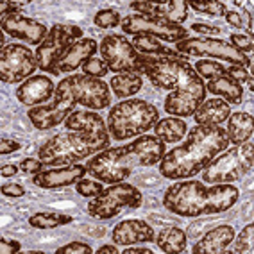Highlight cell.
<instances>
[{"instance_id":"46","label":"cell","mask_w":254,"mask_h":254,"mask_svg":"<svg viewBox=\"0 0 254 254\" xmlns=\"http://www.w3.org/2000/svg\"><path fill=\"white\" fill-rule=\"evenodd\" d=\"M224 18H226V22L229 23L231 27H236V29L245 27L244 18H242V13H238V11H226Z\"/></svg>"},{"instance_id":"39","label":"cell","mask_w":254,"mask_h":254,"mask_svg":"<svg viewBox=\"0 0 254 254\" xmlns=\"http://www.w3.org/2000/svg\"><path fill=\"white\" fill-rule=\"evenodd\" d=\"M56 253L58 254H91L93 249H91L88 244H84V242H70V244L59 247Z\"/></svg>"},{"instance_id":"13","label":"cell","mask_w":254,"mask_h":254,"mask_svg":"<svg viewBox=\"0 0 254 254\" xmlns=\"http://www.w3.org/2000/svg\"><path fill=\"white\" fill-rule=\"evenodd\" d=\"M38 68L36 54L22 43H11L2 47L0 52V79L5 84H18L32 77Z\"/></svg>"},{"instance_id":"18","label":"cell","mask_w":254,"mask_h":254,"mask_svg":"<svg viewBox=\"0 0 254 254\" xmlns=\"http://www.w3.org/2000/svg\"><path fill=\"white\" fill-rule=\"evenodd\" d=\"M88 170L84 165H68V167L54 168V170H43V172L32 176V185L45 190H56L63 186L75 185L81 181L82 177H86Z\"/></svg>"},{"instance_id":"31","label":"cell","mask_w":254,"mask_h":254,"mask_svg":"<svg viewBox=\"0 0 254 254\" xmlns=\"http://www.w3.org/2000/svg\"><path fill=\"white\" fill-rule=\"evenodd\" d=\"M131 43L138 54H143V56H159V54H163V50H165L161 40H158V38H154V36H147V34L134 36Z\"/></svg>"},{"instance_id":"11","label":"cell","mask_w":254,"mask_h":254,"mask_svg":"<svg viewBox=\"0 0 254 254\" xmlns=\"http://www.w3.org/2000/svg\"><path fill=\"white\" fill-rule=\"evenodd\" d=\"M176 50L185 58L190 56H206L211 59H220V61H227L229 64H236V66H244L249 68L251 59L249 56L242 54L236 49H233L227 41L218 40V38H185V40L177 41Z\"/></svg>"},{"instance_id":"37","label":"cell","mask_w":254,"mask_h":254,"mask_svg":"<svg viewBox=\"0 0 254 254\" xmlns=\"http://www.w3.org/2000/svg\"><path fill=\"white\" fill-rule=\"evenodd\" d=\"M81 70L84 75H88V77H95V79H102L106 73L109 72L108 64L99 58H90L88 61H84Z\"/></svg>"},{"instance_id":"9","label":"cell","mask_w":254,"mask_h":254,"mask_svg":"<svg viewBox=\"0 0 254 254\" xmlns=\"http://www.w3.org/2000/svg\"><path fill=\"white\" fill-rule=\"evenodd\" d=\"M143 204V193L134 185L115 183L109 188H104L100 195L93 197L88 202V213L99 220H109L117 217L124 208L138 209Z\"/></svg>"},{"instance_id":"2","label":"cell","mask_w":254,"mask_h":254,"mask_svg":"<svg viewBox=\"0 0 254 254\" xmlns=\"http://www.w3.org/2000/svg\"><path fill=\"white\" fill-rule=\"evenodd\" d=\"M226 129L218 126H195L188 131L181 145L174 147L159 161L161 176L172 181H181L197 176L217 154L227 149Z\"/></svg>"},{"instance_id":"5","label":"cell","mask_w":254,"mask_h":254,"mask_svg":"<svg viewBox=\"0 0 254 254\" xmlns=\"http://www.w3.org/2000/svg\"><path fill=\"white\" fill-rule=\"evenodd\" d=\"M109 143H111L109 131H68L45 141L38 150V159L45 163V167H68L106 150Z\"/></svg>"},{"instance_id":"36","label":"cell","mask_w":254,"mask_h":254,"mask_svg":"<svg viewBox=\"0 0 254 254\" xmlns=\"http://www.w3.org/2000/svg\"><path fill=\"white\" fill-rule=\"evenodd\" d=\"M253 242H254V226L249 224L242 229V233L238 235L235 244V249H231L233 253H253Z\"/></svg>"},{"instance_id":"33","label":"cell","mask_w":254,"mask_h":254,"mask_svg":"<svg viewBox=\"0 0 254 254\" xmlns=\"http://www.w3.org/2000/svg\"><path fill=\"white\" fill-rule=\"evenodd\" d=\"M188 7H191L197 13L208 14V16H213V18H218V16H224L226 14V4L222 2H197V0H186Z\"/></svg>"},{"instance_id":"41","label":"cell","mask_w":254,"mask_h":254,"mask_svg":"<svg viewBox=\"0 0 254 254\" xmlns=\"http://www.w3.org/2000/svg\"><path fill=\"white\" fill-rule=\"evenodd\" d=\"M20 170L25 174H32V176H36V174L43 172L45 170V163H41L38 158H27V159H23L22 163L18 165Z\"/></svg>"},{"instance_id":"48","label":"cell","mask_w":254,"mask_h":254,"mask_svg":"<svg viewBox=\"0 0 254 254\" xmlns=\"http://www.w3.org/2000/svg\"><path fill=\"white\" fill-rule=\"evenodd\" d=\"M20 170V167H16V165L9 163V165H2V170H0V176L2 177H13L16 176Z\"/></svg>"},{"instance_id":"47","label":"cell","mask_w":254,"mask_h":254,"mask_svg":"<svg viewBox=\"0 0 254 254\" xmlns=\"http://www.w3.org/2000/svg\"><path fill=\"white\" fill-rule=\"evenodd\" d=\"M9 13H22V4H16V2H4L0 14H9Z\"/></svg>"},{"instance_id":"45","label":"cell","mask_w":254,"mask_h":254,"mask_svg":"<svg viewBox=\"0 0 254 254\" xmlns=\"http://www.w3.org/2000/svg\"><path fill=\"white\" fill-rule=\"evenodd\" d=\"M20 147H22L20 141L2 138V140H0V154L5 156V154H11V152H16V150H20Z\"/></svg>"},{"instance_id":"35","label":"cell","mask_w":254,"mask_h":254,"mask_svg":"<svg viewBox=\"0 0 254 254\" xmlns=\"http://www.w3.org/2000/svg\"><path fill=\"white\" fill-rule=\"evenodd\" d=\"M93 23L100 29H111V27H118L122 23V16L120 13L115 9H100L93 18Z\"/></svg>"},{"instance_id":"24","label":"cell","mask_w":254,"mask_h":254,"mask_svg":"<svg viewBox=\"0 0 254 254\" xmlns=\"http://www.w3.org/2000/svg\"><path fill=\"white\" fill-rule=\"evenodd\" d=\"M226 122H227L226 134L229 143L242 145V143L251 140V136H253V127H254V118L251 113H244V111L231 113Z\"/></svg>"},{"instance_id":"21","label":"cell","mask_w":254,"mask_h":254,"mask_svg":"<svg viewBox=\"0 0 254 254\" xmlns=\"http://www.w3.org/2000/svg\"><path fill=\"white\" fill-rule=\"evenodd\" d=\"M235 240V229L227 224L209 229L199 242H195L191 253L193 254H231L229 245Z\"/></svg>"},{"instance_id":"34","label":"cell","mask_w":254,"mask_h":254,"mask_svg":"<svg viewBox=\"0 0 254 254\" xmlns=\"http://www.w3.org/2000/svg\"><path fill=\"white\" fill-rule=\"evenodd\" d=\"M75 190H77L79 195L86 197V199H93V197L100 195L104 191V185L97 179H86L82 177L81 181L75 183Z\"/></svg>"},{"instance_id":"10","label":"cell","mask_w":254,"mask_h":254,"mask_svg":"<svg viewBox=\"0 0 254 254\" xmlns=\"http://www.w3.org/2000/svg\"><path fill=\"white\" fill-rule=\"evenodd\" d=\"M82 31L77 25H63V23H56L52 25L47 34V38L41 41V45L36 49V61L38 68L41 72L54 73L56 64L61 61L66 50L75 43V41L82 40Z\"/></svg>"},{"instance_id":"38","label":"cell","mask_w":254,"mask_h":254,"mask_svg":"<svg viewBox=\"0 0 254 254\" xmlns=\"http://www.w3.org/2000/svg\"><path fill=\"white\" fill-rule=\"evenodd\" d=\"M229 45L233 47V49H236L238 52H242V54H247V52H253L254 49V40L253 36H247V34H231L229 36V41H227Z\"/></svg>"},{"instance_id":"8","label":"cell","mask_w":254,"mask_h":254,"mask_svg":"<svg viewBox=\"0 0 254 254\" xmlns=\"http://www.w3.org/2000/svg\"><path fill=\"white\" fill-rule=\"evenodd\" d=\"M56 97L73 100L75 104H81L91 111H100L111 106V91L109 84L95 77H88L84 73L70 75L63 79L56 86Z\"/></svg>"},{"instance_id":"50","label":"cell","mask_w":254,"mask_h":254,"mask_svg":"<svg viewBox=\"0 0 254 254\" xmlns=\"http://www.w3.org/2000/svg\"><path fill=\"white\" fill-rule=\"evenodd\" d=\"M97 254H118V249L115 245H102L97 249Z\"/></svg>"},{"instance_id":"28","label":"cell","mask_w":254,"mask_h":254,"mask_svg":"<svg viewBox=\"0 0 254 254\" xmlns=\"http://www.w3.org/2000/svg\"><path fill=\"white\" fill-rule=\"evenodd\" d=\"M188 126L183 118L177 117H168L163 120H158V124L154 126V136L158 140H161L163 143H176L181 141L185 138Z\"/></svg>"},{"instance_id":"20","label":"cell","mask_w":254,"mask_h":254,"mask_svg":"<svg viewBox=\"0 0 254 254\" xmlns=\"http://www.w3.org/2000/svg\"><path fill=\"white\" fill-rule=\"evenodd\" d=\"M56 93L54 82L47 75H32L27 81H23L16 90V99L25 106H41L43 102L50 100Z\"/></svg>"},{"instance_id":"3","label":"cell","mask_w":254,"mask_h":254,"mask_svg":"<svg viewBox=\"0 0 254 254\" xmlns=\"http://www.w3.org/2000/svg\"><path fill=\"white\" fill-rule=\"evenodd\" d=\"M167 152V143L150 134H141L134 141L120 147H108L86 163V170L93 179L115 185L126 181L136 168L154 167Z\"/></svg>"},{"instance_id":"29","label":"cell","mask_w":254,"mask_h":254,"mask_svg":"<svg viewBox=\"0 0 254 254\" xmlns=\"http://www.w3.org/2000/svg\"><path fill=\"white\" fill-rule=\"evenodd\" d=\"M143 86V79L140 73L134 72H124L117 73L115 77L109 81V88L113 90V95L117 99H129V97L136 95Z\"/></svg>"},{"instance_id":"14","label":"cell","mask_w":254,"mask_h":254,"mask_svg":"<svg viewBox=\"0 0 254 254\" xmlns=\"http://www.w3.org/2000/svg\"><path fill=\"white\" fill-rule=\"evenodd\" d=\"M102 61L115 73L134 72L140 73V54L132 43L122 34H108L99 45ZM141 75V73H140Z\"/></svg>"},{"instance_id":"17","label":"cell","mask_w":254,"mask_h":254,"mask_svg":"<svg viewBox=\"0 0 254 254\" xmlns=\"http://www.w3.org/2000/svg\"><path fill=\"white\" fill-rule=\"evenodd\" d=\"M111 240L118 245H136L156 240V233L149 222L140 218H127L115 226Z\"/></svg>"},{"instance_id":"16","label":"cell","mask_w":254,"mask_h":254,"mask_svg":"<svg viewBox=\"0 0 254 254\" xmlns=\"http://www.w3.org/2000/svg\"><path fill=\"white\" fill-rule=\"evenodd\" d=\"M75 111V102L70 99H63V97H54L52 102L47 106H34L27 111V118L31 124L40 131H47L52 129L58 124L70 117Z\"/></svg>"},{"instance_id":"30","label":"cell","mask_w":254,"mask_h":254,"mask_svg":"<svg viewBox=\"0 0 254 254\" xmlns=\"http://www.w3.org/2000/svg\"><path fill=\"white\" fill-rule=\"evenodd\" d=\"M73 218L64 213H52V211H41L29 217V226L36 229H54V227L66 226Z\"/></svg>"},{"instance_id":"40","label":"cell","mask_w":254,"mask_h":254,"mask_svg":"<svg viewBox=\"0 0 254 254\" xmlns=\"http://www.w3.org/2000/svg\"><path fill=\"white\" fill-rule=\"evenodd\" d=\"M226 75L231 77L233 81H236L238 84H247L251 79L249 70L244 68V66H236V64H231L229 68H226Z\"/></svg>"},{"instance_id":"26","label":"cell","mask_w":254,"mask_h":254,"mask_svg":"<svg viewBox=\"0 0 254 254\" xmlns=\"http://www.w3.org/2000/svg\"><path fill=\"white\" fill-rule=\"evenodd\" d=\"M64 126L68 131H93V132H108V124L102 120L99 113L93 111H73Z\"/></svg>"},{"instance_id":"12","label":"cell","mask_w":254,"mask_h":254,"mask_svg":"<svg viewBox=\"0 0 254 254\" xmlns=\"http://www.w3.org/2000/svg\"><path fill=\"white\" fill-rule=\"evenodd\" d=\"M122 31L129 36H140V34H147V36H154L161 41H177L188 38V29L174 23L170 20L159 18V16H152V14H143V13H132L122 20Z\"/></svg>"},{"instance_id":"42","label":"cell","mask_w":254,"mask_h":254,"mask_svg":"<svg viewBox=\"0 0 254 254\" xmlns=\"http://www.w3.org/2000/svg\"><path fill=\"white\" fill-rule=\"evenodd\" d=\"M0 191H2V195L11 197V199H18V197L25 195V188L20 183H4Z\"/></svg>"},{"instance_id":"23","label":"cell","mask_w":254,"mask_h":254,"mask_svg":"<svg viewBox=\"0 0 254 254\" xmlns=\"http://www.w3.org/2000/svg\"><path fill=\"white\" fill-rule=\"evenodd\" d=\"M231 104L224 99H206L193 113L197 126H220L231 115Z\"/></svg>"},{"instance_id":"49","label":"cell","mask_w":254,"mask_h":254,"mask_svg":"<svg viewBox=\"0 0 254 254\" xmlns=\"http://www.w3.org/2000/svg\"><path fill=\"white\" fill-rule=\"evenodd\" d=\"M124 254H152V251L149 247H129L127 245L124 249Z\"/></svg>"},{"instance_id":"1","label":"cell","mask_w":254,"mask_h":254,"mask_svg":"<svg viewBox=\"0 0 254 254\" xmlns=\"http://www.w3.org/2000/svg\"><path fill=\"white\" fill-rule=\"evenodd\" d=\"M140 73L159 90L165 97V111L177 118L193 117L206 100V82L199 77L185 56H143L140 54Z\"/></svg>"},{"instance_id":"32","label":"cell","mask_w":254,"mask_h":254,"mask_svg":"<svg viewBox=\"0 0 254 254\" xmlns=\"http://www.w3.org/2000/svg\"><path fill=\"white\" fill-rule=\"evenodd\" d=\"M193 70L199 73L200 79H208V81L220 77V75H226V66L213 61V59H199L195 66H193Z\"/></svg>"},{"instance_id":"19","label":"cell","mask_w":254,"mask_h":254,"mask_svg":"<svg viewBox=\"0 0 254 254\" xmlns=\"http://www.w3.org/2000/svg\"><path fill=\"white\" fill-rule=\"evenodd\" d=\"M129 7L136 13L159 16V18L170 20V22L179 23V25L188 18L186 0H168V2H147V0H143V2H131Z\"/></svg>"},{"instance_id":"44","label":"cell","mask_w":254,"mask_h":254,"mask_svg":"<svg viewBox=\"0 0 254 254\" xmlns=\"http://www.w3.org/2000/svg\"><path fill=\"white\" fill-rule=\"evenodd\" d=\"M22 245L16 240H7V238H2L0 240V253L2 254H16L20 253Z\"/></svg>"},{"instance_id":"4","label":"cell","mask_w":254,"mask_h":254,"mask_svg":"<svg viewBox=\"0 0 254 254\" xmlns=\"http://www.w3.org/2000/svg\"><path fill=\"white\" fill-rule=\"evenodd\" d=\"M238 197L240 190L231 183L208 186L200 181L181 179L167 188L163 206L177 217H211L231 209Z\"/></svg>"},{"instance_id":"6","label":"cell","mask_w":254,"mask_h":254,"mask_svg":"<svg viewBox=\"0 0 254 254\" xmlns=\"http://www.w3.org/2000/svg\"><path fill=\"white\" fill-rule=\"evenodd\" d=\"M159 111L152 102L143 99H127L115 104L108 115V131L117 141H126L154 129Z\"/></svg>"},{"instance_id":"25","label":"cell","mask_w":254,"mask_h":254,"mask_svg":"<svg viewBox=\"0 0 254 254\" xmlns=\"http://www.w3.org/2000/svg\"><path fill=\"white\" fill-rule=\"evenodd\" d=\"M206 91H209L211 95L222 97L227 104H240L244 100V88L236 81H233L227 75H220L217 79H211L206 84Z\"/></svg>"},{"instance_id":"15","label":"cell","mask_w":254,"mask_h":254,"mask_svg":"<svg viewBox=\"0 0 254 254\" xmlns=\"http://www.w3.org/2000/svg\"><path fill=\"white\" fill-rule=\"evenodd\" d=\"M0 27L11 38L27 41L31 45H41V41L49 34L43 23L34 18H29L23 13L0 14Z\"/></svg>"},{"instance_id":"22","label":"cell","mask_w":254,"mask_h":254,"mask_svg":"<svg viewBox=\"0 0 254 254\" xmlns=\"http://www.w3.org/2000/svg\"><path fill=\"white\" fill-rule=\"evenodd\" d=\"M97 50H99V43H97L93 38H82V40L75 41V43L66 50V54L61 58V61L56 64L54 75L70 73V72H73V70L81 68L82 63L88 61L90 58H93Z\"/></svg>"},{"instance_id":"27","label":"cell","mask_w":254,"mask_h":254,"mask_svg":"<svg viewBox=\"0 0 254 254\" xmlns=\"http://www.w3.org/2000/svg\"><path fill=\"white\" fill-rule=\"evenodd\" d=\"M156 245L159 247V251H163L167 254L186 253L188 235L181 227H165L156 235Z\"/></svg>"},{"instance_id":"43","label":"cell","mask_w":254,"mask_h":254,"mask_svg":"<svg viewBox=\"0 0 254 254\" xmlns=\"http://www.w3.org/2000/svg\"><path fill=\"white\" fill-rule=\"evenodd\" d=\"M191 31L199 32V34H208V38H211L213 34H220L222 32V29L217 27V25H209V23H193L191 25Z\"/></svg>"},{"instance_id":"7","label":"cell","mask_w":254,"mask_h":254,"mask_svg":"<svg viewBox=\"0 0 254 254\" xmlns=\"http://www.w3.org/2000/svg\"><path fill=\"white\" fill-rule=\"evenodd\" d=\"M254 145L253 141H245L242 145L222 150L215 156L202 170V179L209 185H224V183L240 181L242 177L253 170Z\"/></svg>"}]
</instances>
